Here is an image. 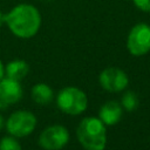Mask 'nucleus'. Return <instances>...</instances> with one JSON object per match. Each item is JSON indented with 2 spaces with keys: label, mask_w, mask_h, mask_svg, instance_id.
Here are the masks:
<instances>
[{
  "label": "nucleus",
  "mask_w": 150,
  "mask_h": 150,
  "mask_svg": "<svg viewBox=\"0 0 150 150\" xmlns=\"http://www.w3.org/2000/svg\"><path fill=\"white\" fill-rule=\"evenodd\" d=\"M36 127V117L28 110H18L6 121V129L13 137H25L33 132Z\"/></svg>",
  "instance_id": "obj_4"
},
{
  "label": "nucleus",
  "mask_w": 150,
  "mask_h": 150,
  "mask_svg": "<svg viewBox=\"0 0 150 150\" xmlns=\"http://www.w3.org/2000/svg\"><path fill=\"white\" fill-rule=\"evenodd\" d=\"M5 23L18 38L29 39L34 36L41 26L39 11L29 4H20L4 14Z\"/></svg>",
  "instance_id": "obj_1"
},
{
  "label": "nucleus",
  "mask_w": 150,
  "mask_h": 150,
  "mask_svg": "<svg viewBox=\"0 0 150 150\" xmlns=\"http://www.w3.org/2000/svg\"><path fill=\"white\" fill-rule=\"evenodd\" d=\"M135 6L143 11V12H150V0H132Z\"/></svg>",
  "instance_id": "obj_14"
},
{
  "label": "nucleus",
  "mask_w": 150,
  "mask_h": 150,
  "mask_svg": "<svg viewBox=\"0 0 150 150\" xmlns=\"http://www.w3.org/2000/svg\"><path fill=\"white\" fill-rule=\"evenodd\" d=\"M4 23H5V20H4V13L0 12V27H1Z\"/></svg>",
  "instance_id": "obj_17"
},
{
  "label": "nucleus",
  "mask_w": 150,
  "mask_h": 150,
  "mask_svg": "<svg viewBox=\"0 0 150 150\" xmlns=\"http://www.w3.org/2000/svg\"><path fill=\"white\" fill-rule=\"evenodd\" d=\"M4 75H5V68H4V64H2V62L0 61V80L4 77Z\"/></svg>",
  "instance_id": "obj_15"
},
{
  "label": "nucleus",
  "mask_w": 150,
  "mask_h": 150,
  "mask_svg": "<svg viewBox=\"0 0 150 150\" xmlns=\"http://www.w3.org/2000/svg\"><path fill=\"white\" fill-rule=\"evenodd\" d=\"M76 136L86 150H104L107 145L105 124L98 117L83 118L76 129Z\"/></svg>",
  "instance_id": "obj_2"
},
{
  "label": "nucleus",
  "mask_w": 150,
  "mask_h": 150,
  "mask_svg": "<svg viewBox=\"0 0 150 150\" xmlns=\"http://www.w3.org/2000/svg\"><path fill=\"white\" fill-rule=\"evenodd\" d=\"M127 47L131 55L142 56L150 52V26L139 22L135 25L128 35Z\"/></svg>",
  "instance_id": "obj_5"
},
{
  "label": "nucleus",
  "mask_w": 150,
  "mask_h": 150,
  "mask_svg": "<svg viewBox=\"0 0 150 150\" xmlns=\"http://www.w3.org/2000/svg\"><path fill=\"white\" fill-rule=\"evenodd\" d=\"M0 150H22V148L16 141V137L6 136L0 139Z\"/></svg>",
  "instance_id": "obj_13"
},
{
  "label": "nucleus",
  "mask_w": 150,
  "mask_h": 150,
  "mask_svg": "<svg viewBox=\"0 0 150 150\" xmlns=\"http://www.w3.org/2000/svg\"><path fill=\"white\" fill-rule=\"evenodd\" d=\"M56 104L61 111L68 115H80L88 107L86 93L76 87H66L56 96Z\"/></svg>",
  "instance_id": "obj_3"
},
{
  "label": "nucleus",
  "mask_w": 150,
  "mask_h": 150,
  "mask_svg": "<svg viewBox=\"0 0 150 150\" xmlns=\"http://www.w3.org/2000/svg\"><path fill=\"white\" fill-rule=\"evenodd\" d=\"M69 141L68 130L60 124L47 127L39 136V145L45 150H61Z\"/></svg>",
  "instance_id": "obj_6"
},
{
  "label": "nucleus",
  "mask_w": 150,
  "mask_h": 150,
  "mask_svg": "<svg viewBox=\"0 0 150 150\" xmlns=\"http://www.w3.org/2000/svg\"><path fill=\"white\" fill-rule=\"evenodd\" d=\"M5 127V120H4V117H2V115L0 114V130L2 129Z\"/></svg>",
  "instance_id": "obj_16"
},
{
  "label": "nucleus",
  "mask_w": 150,
  "mask_h": 150,
  "mask_svg": "<svg viewBox=\"0 0 150 150\" xmlns=\"http://www.w3.org/2000/svg\"><path fill=\"white\" fill-rule=\"evenodd\" d=\"M122 116V105L117 101H108L105 102L98 112V118L105 125H115L118 123Z\"/></svg>",
  "instance_id": "obj_9"
},
{
  "label": "nucleus",
  "mask_w": 150,
  "mask_h": 150,
  "mask_svg": "<svg viewBox=\"0 0 150 150\" xmlns=\"http://www.w3.org/2000/svg\"><path fill=\"white\" fill-rule=\"evenodd\" d=\"M101 87L110 93H118L127 88L129 83L128 75L120 68L109 67L102 70L98 77Z\"/></svg>",
  "instance_id": "obj_7"
},
{
  "label": "nucleus",
  "mask_w": 150,
  "mask_h": 150,
  "mask_svg": "<svg viewBox=\"0 0 150 150\" xmlns=\"http://www.w3.org/2000/svg\"><path fill=\"white\" fill-rule=\"evenodd\" d=\"M22 95H23V90L20 84V81L9 79L7 76L0 80V100L1 101L11 105L13 103L19 102Z\"/></svg>",
  "instance_id": "obj_8"
},
{
  "label": "nucleus",
  "mask_w": 150,
  "mask_h": 150,
  "mask_svg": "<svg viewBox=\"0 0 150 150\" xmlns=\"http://www.w3.org/2000/svg\"><path fill=\"white\" fill-rule=\"evenodd\" d=\"M32 98L40 105H47L53 100V89L46 83H36L32 88Z\"/></svg>",
  "instance_id": "obj_11"
},
{
  "label": "nucleus",
  "mask_w": 150,
  "mask_h": 150,
  "mask_svg": "<svg viewBox=\"0 0 150 150\" xmlns=\"http://www.w3.org/2000/svg\"><path fill=\"white\" fill-rule=\"evenodd\" d=\"M28 71H29V66L23 60H13L8 62L7 66L5 67L6 76L16 81H21L22 79H25Z\"/></svg>",
  "instance_id": "obj_10"
},
{
  "label": "nucleus",
  "mask_w": 150,
  "mask_h": 150,
  "mask_svg": "<svg viewBox=\"0 0 150 150\" xmlns=\"http://www.w3.org/2000/svg\"><path fill=\"white\" fill-rule=\"evenodd\" d=\"M122 107L125 109V110H128V111H132V110H135L136 108H137V105H138V98H137V96H136V94L134 93V91H130V90H128V91H125L124 94H123V96H122Z\"/></svg>",
  "instance_id": "obj_12"
}]
</instances>
